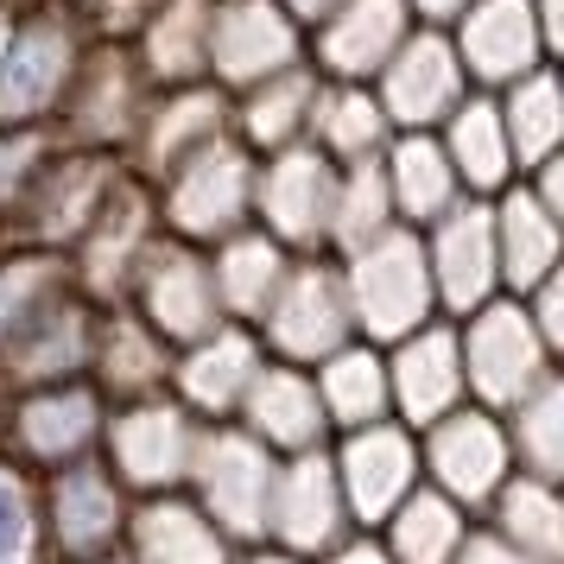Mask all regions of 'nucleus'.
I'll return each mask as SVG.
<instances>
[{
  "label": "nucleus",
  "mask_w": 564,
  "mask_h": 564,
  "mask_svg": "<svg viewBox=\"0 0 564 564\" xmlns=\"http://www.w3.org/2000/svg\"><path fill=\"white\" fill-rule=\"evenodd\" d=\"M254 191H260V153L235 128L223 140L197 147L165 178H153L165 229L184 235V241H197V248H216L235 229H248L254 223Z\"/></svg>",
  "instance_id": "f257e3e1"
},
{
  "label": "nucleus",
  "mask_w": 564,
  "mask_h": 564,
  "mask_svg": "<svg viewBox=\"0 0 564 564\" xmlns=\"http://www.w3.org/2000/svg\"><path fill=\"white\" fill-rule=\"evenodd\" d=\"M343 280H349L356 330L368 343H400V336L425 330L432 317H444L432 254H425V229H412V223L375 235L356 254H343Z\"/></svg>",
  "instance_id": "f03ea898"
},
{
  "label": "nucleus",
  "mask_w": 564,
  "mask_h": 564,
  "mask_svg": "<svg viewBox=\"0 0 564 564\" xmlns=\"http://www.w3.org/2000/svg\"><path fill=\"white\" fill-rule=\"evenodd\" d=\"M457 336H463V368H469V400L488 412H513L527 393H539L564 368L520 292H501V299L476 305L469 317H457Z\"/></svg>",
  "instance_id": "7ed1b4c3"
},
{
  "label": "nucleus",
  "mask_w": 564,
  "mask_h": 564,
  "mask_svg": "<svg viewBox=\"0 0 564 564\" xmlns=\"http://www.w3.org/2000/svg\"><path fill=\"white\" fill-rule=\"evenodd\" d=\"M267 356L317 368L324 356H336L343 343H356V305H349V280H343V254H299L285 273L280 299L267 305V317L254 324Z\"/></svg>",
  "instance_id": "20e7f679"
},
{
  "label": "nucleus",
  "mask_w": 564,
  "mask_h": 564,
  "mask_svg": "<svg viewBox=\"0 0 564 564\" xmlns=\"http://www.w3.org/2000/svg\"><path fill=\"white\" fill-rule=\"evenodd\" d=\"M204 425L209 419H197L165 387V393L121 400V412L108 419V432H102V451L133 495H165V488H191V463H197Z\"/></svg>",
  "instance_id": "39448f33"
},
{
  "label": "nucleus",
  "mask_w": 564,
  "mask_h": 564,
  "mask_svg": "<svg viewBox=\"0 0 564 564\" xmlns=\"http://www.w3.org/2000/svg\"><path fill=\"white\" fill-rule=\"evenodd\" d=\"M419 451H425V482L444 488V495L463 501L469 513H488L495 495L520 476L508 412H488V406H476V400H463L457 412L432 419V425L419 432Z\"/></svg>",
  "instance_id": "423d86ee"
},
{
  "label": "nucleus",
  "mask_w": 564,
  "mask_h": 564,
  "mask_svg": "<svg viewBox=\"0 0 564 564\" xmlns=\"http://www.w3.org/2000/svg\"><path fill=\"white\" fill-rule=\"evenodd\" d=\"M273 476H280V451H267L241 419H209L204 425V444H197V463H191V495L241 545H260L267 539Z\"/></svg>",
  "instance_id": "0eeeda50"
},
{
  "label": "nucleus",
  "mask_w": 564,
  "mask_h": 564,
  "mask_svg": "<svg viewBox=\"0 0 564 564\" xmlns=\"http://www.w3.org/2000/svg\"><path fill=\"white\" fill-rule=\"evenodd\" d=\"M336 184H343V165L317 140H299L285 153H267L260 159L254 223L280 235L292 254H330Z\"/></svg>",
  "instance_id": "6e6552de"
},
{
  "label": "nucleus",
  "mask_w": 564,
  "mask_h": 564,
  "mask_svg": "<svg viewBox=\"0 0 564 564\" xmlns=\"http://www.w3.org/2000/svg\"><path fill=\"white\" fill-rule=\"evenodd\" d=\"M133 311L153 324L159 336H172V343H197L204 330H216L229 311H223V292H216V267H209V248L197 241H184V235H159L147 260H140V273L128 285Z\"/></svg>",
  "instance_id": "1a4fd4ad"
},
{
  "label": "nucleus",
  "mask_w": 564,
  "mask_h": 564,
  "mask_svg": "<svg viewBox=\"0 0 564 564\" xmlns=\"http://www.w3.org/2000/svg\"><path fill=\"white\" fill-rule=\"evenodd\" d=\"M330 457L361 533L387 527V513L425 488V451H419V432L406 419H375V425H356V432H336Z\"/></svg>",
  "instance_id": "9d476101"
},
{
  "label": "nucleus",
  "mask_w": 564,
  "mask_h": 564,
  "mask_svg": "<svg viewBox=\"0 0 564 564\" xmlns=\"http://www.w3.org/2000/svg\"><path fill=\"white\" fill-rule=\"evenodd\" d=\"M349 533H361V527H356V513H349V495H343L330 444H324V451L280 457L273 508H267V539L285 545V552H299V558H324V552H336Z\"/></svg>",
  "instance_id": "9b49d317"
},
{
  "label": "nucleus",
  "mask_w": 564,
  "mask_h": 564,
  "mask_svg": "<svg viewBox=\"0 0 564 564\" xmlns=\"http://www.w3.org/2000/svg\"><path fill=\"white\" fill-rule=\"evenodd\" d=\"M311 57V32L285 13L280 0H216V26H209V77L229 96L254 83L280 77Z\"/></svg>",
  "instance_id": "f8f14e48"
},
{
  "label": "nucleus",
  "mask_w": 564,
  "mask_h": 564,
  "mask_svg": "<svg viewBox=\"0 0 564 564\" xmlns=\"http://www.w3.org/2000/svg\"><path fill=\"white\" fill-rule=\"evenodd\" d=\"M375 89H381V102H387V115H393L400 133H437L463 108V96H469L476 83L463 70V52H457L451 32L419 26L406 45L393 52V64L375 77Z\"/></svg>",
  "instance_id": "ddd939ff"
},
{
  "label": "nucleus",
  "mask_w": 564,
  "mask_h": 564,
  "mask_svg": "<svg viewBox=\"0 0 564 564\" xmlns=\"http://www.w3.org/2000/svg\"><path fill=\"white\" fill-rule=\"evenodd\" d=\"M425 254H432L444 317H469L476 305L508 292V280H501V241H495V197H463L451 216H437L425 229Z\"/></svg>",
  "instance_id": "4468645a"
},
{
  "label": "nucleus",
  "mask_w": 564,
  "mask_h": 564,
  "mask_svg": "<svg viewBox=\"0 0 564 564\" xmlns=\"http://www.w3.org/2000/svg\"><path fill=\"white\" fill-rule=\"evenodd\" d=\"M387 368H393V419H406L412 432H425L432 419H444L469 400L457 317H432L425 330L387 343Z\"/></svg>",
  "instance_id": "2eb2a0df"
},
{
  "label": "nucleus",
  "mask_w": 564,
  "mask_h": 564,
  "mask_svg": "<svg viewBox=\"0 0 564 564\" xmlns=\"http://www.w3.org/2000/svg\"><path fill=\"white\" fill-rule=\"evenodd\" d=\"M267 368V343H260L254 324L241 317H223L216 330H204L197 343L178 349V368H172V393L197 419H235L254 375Z\"/></svg>",
  "instance_id": "dca6fc26"
},
{
  "label": "nucleus",
  "mask_w": 564,
  "mask_h": 564,
  "mask_svg": "<svg viewBox=\"0 0 564 564\" xmlns=\"http://www.w3.org/2000/svg\"><path fill=\"white\" fill-rule=\"evenodd\" d=\"M235 419H241L267 451H280V457L336 444V425H330V406H324V387H317V368H299V361H280V356H267V368L254 375V387H248V400H241Z\"/></svg>",
  "instance_id": "f3484780"
},
{
  "label": "nucleus",
  "mask_w": 564,
  "mask_h": 564,
  "mask_svg": "<svg viewBox=\"0 0 564 564\" xmlns=\"http://www.w3.org/2000/svg\"><path fill=\"white\" fill-rule=\"evenodd\" d=\"M412 32H419L412 0H343L311 32V64L330 83H375Z\"/></svg>",
  "instance_id": "a211bd4d"
},
{
  "label": "nucleus",
  "mask_w": 564,
  "mask_h": 564,
  "mask_svg": "<svg viewBox=\"0 0 564 564\" xmlns=\"http://www.w3.org/2000/svg\"><path fill=\"white\" fill-rule=\"evenodd\" d=\"M451 39H457L469 83H476V89H495V96H501L508 83L533 77L539 64H552L533 0H476L457 26H451Z\"/></svg>",
  "instance_id": "6ab92c4d"
},
{
  "label": "nucleus",
  "mask_w": 564,
  "mask_h": 564,
  "mask_svg": "<svg viewBox=\"0 0 564 564\" xmlns=\"http://www.w3.org/2000/svg\"><path fill=\"white\" fill-rule=\"evenodd\" d=\"M128 552L133 564H241V539L191 488H165L140 495L128 520Z\"/></svg>",
  "instance_id": "aec40b11"
},
{
  "label": "nucleus",
  "mask_w": 564,
  "mask_h": 564,
  "mask_svg": "<svg viewBox=\"0 0 564 564\" xmlns=\"http://www.w3.org/2000/svg\"><path fill=\"white\" fill-rule=\"evenodd\" d=\"M128 495H133V488L115 476V463H96V457L64 463L57 495H52L57 545H64L77 564L121 552V545H128V520H133Z\"/></svg>",
  "instance_id": "412c9836"
},
{
  "label": "nucleus",
  "mask_w": 564,
  "mask_h": 564,
  "mask_svg": "<svg viewBox=\"0 0 564 564\" xmlns=\"http://www.w3.org/2000/svg\"><path fill=\"white\" fill-rule=\"evenodd\" d=\"M444 153L457 165V178L469 197H501L508 184H520V153H513V133H508V115H501V96L495 89H469L463 108L437 128Z\"/></svg>",
  "instance_id": "4be33fe9"
},
{
  "label": "nucleus",
  "mask_w": 564,
  "mask_h": 564,
  "mask_svg": "<svg viewBox=\"0 0 564 564\" xmlns=\"http://www.w3.org/2000/svg\"><path fill=\"white\" fill-rule=\"evenodd\" d=\"M317 96H324V70L305 57V64H292V70H280V77H267V83H254V89L235 96V133H241L260 159L285 153V147L311 140Z\"/></svg>",
  "instance_id": "5701e85b"
},
{
  "label": "nucleus",
  "mask_w": 564,
  "mask_h": 564,
  "mask_svg": "<svg viewBox=\"0 0 564 564\" xmlns=\"http://www.w3.org/2000/svg\"><path fill=\"white\" fill-rule=\"evenodd\" d=\"M96 381L108 393H121V400H140V393H165L172 387V368H178V343L172 336H159L140 311H108L102 324H96Z\"/></svg>",
  "instance_id": "b1692460"
},
{
  "label": "nucleus",
  "mask_w": 564,
  "mask_h": 564,
  "mask_svg": "<svg viewBox=\"0 0 564 564\" xmlns=\"http://www.w3.org/2000/svg\"><path fill=\"white\" fill-rule=\"evenodd\" d=\"M495 241H501V280L520 299L552 280L564 260V223L539 204V191L527 178L495 197Z\"/></svg>",
  "instance_id": "393cba45"
},
{
  "label": "nucleus",
  "mask_w": 564,
  "mask_h": 564,
  "mask_svg": "<svg viewBox=\"0 0 564 564\" xmlns=\"http://www.w3.org/2000/svg\"><path fill=\"white\" fill-rule=\"evenodd\" d=\"M292 260H299V254H292L273 229H260V223L235 229L229 241H216V248H209V267H216L223 311H229V317H241V324H260V317H267V305L280 299Z\"/></svg>",
  "instance_id": "a878e982"
},
{
  "label": "nucleus",
  "mask_w": 564,
  "mask_h": 564,
  "mask_svg": "<svg viewBox=\"0 0 564 564\" xmlns=\"http://www.w3.org/2000/svg\"><path fill=\"white\" fill-rule=\"evenodd\" d=\"M209 26H216V0H159L153 20L133 39L153 89H178V83L209 77Z\"/></svg>",
  "instance_id": "bb28decb"
},
{
  "label": "nucleus",
  "mask_w": 564,
  "mask_h": 564,
  "mask_svg": "<svg viewBox=\"0 0 564 564\" xmlns=\"http://www.w3.org/2000/svg\"><path fill=\"white\" fill-rule=\"evenodd\" d=\"M381 159H387V184H393L400 223H412V229H432L437 216H451L469 197L437 133H393V147Z\"/></svg>",
  "instance_id": "cd10ccee"
},
{
  "label": "nucleus",
  "mask_w": 564,
  "mask_h": 564,
  "mask_svg": "<svg viewBox=\"0 0 564 564\" xmlns=\"http://www.w3.org/2000/svg\"><path fill=\"white\" fill-rule=\"evenodd\" d=\"M476 520H482V513H469L463 501H451L444 488L425 482L419 495H406L400 508L387 513V527H375V533L387 539V552L400 564H457L469 533H476Z\"/></svg>",
  "instance_id": "c85d7f7f"
},
{
  "label": "nucleus",
  "mask_w": 564,
  "mask_h": 564,
  "mask_svg": "<svg viewBox=\"0 0 564 564\" xmlns=\"http://www.w3.org/2000/svg\"><path fill=\"white\" fill-rule=\"evenodd\" d=\"M317 387H324V406H330L336 432H356L375 419H393V368H387V343H343L336 356L317 361Z\"/></svg>",
  "instance_id": "c756f323"
},
{
  "label": "nucleus",
  "mask_w": 564,
  "mask_h": 564,
  "mask_svg": "<svg viewBox=\"0 0 564 564\" xmlns=\"http://www.w3.org/2000/svg\"><path fill=\"white\" fill-rule=\"evenodd\" d=\"M393 115H387L381 89L375 83H330L324 77V96H317V121H311V140L336 159V165H356V159H381L393 147Z\"/></svg>",
  "instance_id": "7c9ffc66"
},
{
  "label": "nucleus",
  "mask_w": 564,
  "mask_h": 564,
  "mask_svg": "<svg viewBox=\"0 0 564 564\" xmlns=\"http://www.w3.org/2000/svg\"><path fill=\"white\" fill-rule=\"evenodd\" d=\"M482 520L501 539H513L520 552H533V558H545V564H564V482H545L533 469H520V476L495 495V508H488Z\"/></svg>",
  "instance_id": "2f4dec72"
},
{
  "label": "nucleus",
  "mask_w": 564,
  "mask_h": 564,
  "mask_svg": "<svg viewBox=\"0 0 564 564\" xmlns=\"http://www.w3.org/2000/svg\"><path fill=\"white\" fill-rule=\"evenodd\" d=\"M501 115H508L513 153H520V172H533L564 147V77L558 64H539L533 77H520L501 89Z\"/></svg>",
  "instance_id": "473e14b6"
},
{
  "label": "nucleus",
  "mask_w": 564,
  "mask_h": 564,
  "mask_svg": "<svg viewBox=\"0 0 564 564\" xmlns=\"http://www.w3.org/2000/svg\"><path fill=\"white\" fill-rule=\"evenodd\" d=\"M102 432H108V412H102V393H96V387H57V393H45V400L26 412L32 451L52 457V463L89 457V451L102 444Z\"/></svg>",
  "instance_id": "72a5a7b5"
},
{
  "label": "nucleus",
  "mask_w": 564,
  "mask_h": 564,
  "mask_svg": "<svg viewBox=\"0 0 564 564\" xmlns=\"http://www.w3.org/2000/svg\"><path fill=\"white\" fill-rule=\"evenodd\" d=\"M400 229V204H393V184H387V159H356L343 165L336 184V223H330V254H356L375 235Z\"/></svg>",
  "instance_id": "f704fd0d"
},
{
  "label": "nucleus",
  "mask_w": 564,
  "mask_h": 564,
  "mask_svg": "<svg viewBox=\"0 0 564 564\" xmlns=\"http://www.w3.org/2000/svg\"><path fill=\"white\" fill-rule=\"evenodd\" d=\"M508 432L520 469H533L545 482H564V368L508 412Z\"/></svg>",
  "instance_id": "c9c22d12"
},
{
  "label": "nucleus",
  "mask_w": 564,
  "mask_h": 564,
  "mask_svg": "<svg viewBox=\"0 0 564 564\" xmlns=\"http://www.w3.org/2000/svg\"><path fill=\"white\" fill-rule=\"evenodd\" d=\"M527 305H533L545 343H552V349H558V361H564V260H558V273H552V280L527 292Z\"/></svg>",
  "instance_id": "e433bc0d"
},
{
  "label": "nucleus",
  "mask_w": 564,
  "mask_h": 564,
  "mask_svg": "<svg viewBox=\"0 0 564 564\" xmlns=\"http://www.w3.org/2000/svg\"><path fill=\"white\" fill-rule=\"evenodd\" d=\"M457 564H545V558L520 552V545H513V539H501L488 520H476V533H469V545H463Z\"/></svg>",
  "instance_id": "4c0bfd02"
},
{
  "label": "nucleus",
  "mask_w": 564,
  "mask_h": 564,
  "mask_svg": "<svg viewBox=\"0 0 564 564\" xmlns=\"http://www.w3.org/2000/svg\"><path fill=\"white\" fill-rule=\"evenodd\" d=\"M20 545H26V501H20V488L0 476V564L13 558Z\"/></svg>",
  "instance_id": "58836bf2"
},
{
  "label": "nucleus",
  "mask_w": 564,
  "mask_h": 564,
  "mask_svg": "<svg viewBox=\"0 0 564 564\" xmlns=\"http://www.w3.org/2000/svg\"><path fill=\"white\" fill-rule=\"evenodd\" d=\"M317 564H400L393 552H387V539L381 533H349L336 552H324Z\"/></svg>",
  "instance_id": "ea45409f"
},
{
  "label": "nucleus",
  "mask_w": 564,
  "mask_h": 564,
  "mask_svg": "<svg viewBox=\"0 0 564 564\" xmlns=\"http://www.w3.org/2000/svg\"><path fill=\"white\" fill-rule=\"evenodd\" d=\"M527 184L539 191V204H545V209L564 223V147L545 159V165H533V172H527Z\"/></svg>",
  "instance_id": "a19ab883"
},
{
  "label": "nucleus",
  "mask_w": 564,
  "mask_h": 564,
  "mask_svg": "<svg viewBox=\"0 0 564 564\" xmlns=\"http://www.w3.org/2000/svg\"><path fill=\"white\" fill-rule=\"evenodd\" d=\"M533 13H539V32H545L552 64H564V0H533Z\"/></svg>",
  "instance_id": "79ce46f5"
},
{
  "label": "nucleus",
  "mask_w": 564,
  "mask_h": 564,
  "mask_svg": "<svg viewBox=\"0 0 564 564\" xmlns=\"http://www.w3.org/2000/svg\"><path fill=\"white\" fill-rule=\"evenodd\" d=\"M469 7H476V0H412V13H419V26H457L463 13H469Z\"/></svg>",
  "instance_id": "37998d69"
},
{
  "label": "nucleus",
  "mask_w": 564,
  "mask_h": 564,
  "mask_svg": "<svg viewBox=\"0 0 564 564\" xmlns=\"http://www.w3.org/2000/svg\"><path fill=\"white\" fill-rule=\"evenodd\" d=\"M280 7H285V13H292L305 32H317V26L336 13V7H343V0H280Z\"/></svg>",
  "instance_id": "c03bdc74"
},
{
  "label": "nucleus",
  "mask_w": 564,
  "mask_h": 564,
  "mask_svg": "<svg viewBox=\"0 0 564 564\" xmlns=\"http://www.w3.org/2000/svg\"><path fill=\"white\" fill-rule=\"evenodd\" d=\"M241 564H317V558H299V552H285L273 539H260V545H241Z\"/></svg>",
  "instance_id": "a18cd8bd"
},
{
  "label": "nucleus",
  "mask_w": 564,
  "mask_h": 564,
  "mask_svg": "<svg viewBox=\"0 0 564 564\" xmlns=\"http://www.w3.org/2000/svg\"><path fill=\"white\" fill-rule=\"evenodd\" d=\"M558 77H564V64H558Z\"/></svg>",
  "instance_id": "49530a36"
}]
</instances>
